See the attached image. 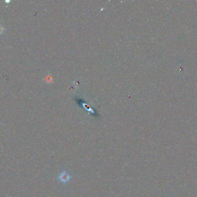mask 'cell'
I'll return each instance as SVG.
<instances>
[{
    "instance_id": "7a4b0ae2",
    "label": "cell",
    "mask_w": 197,
    "mask_h": 197,
    "mask_svg": "<svg viewBox=\"0 0 197 197\" xmlns=\"http://www.w3.org/2000/svg\"><path fill=\"white\" fill-rule=\"evenodd\" d=\"M5 31V28L2 25L0 24V35L2 34Z\"/></svg>"
},
{
    "instance_id": "6da1fadb",
    "label": "cell",
    "mask_w": 197,
    "mask_h": 197,
    "mask_svg": "<svg viewBox=\"0 0 197 197\" xmlns=\"http://www.w3.org/2000/svg\"><path fill=\"white\" fill-rule=\"evenodd\" d=\"M70 178V176L67 173H65V172L62 173L60 175V180L61 182H64V183L67 182L69 180Z\"/></svg>"
}]
</instances>
